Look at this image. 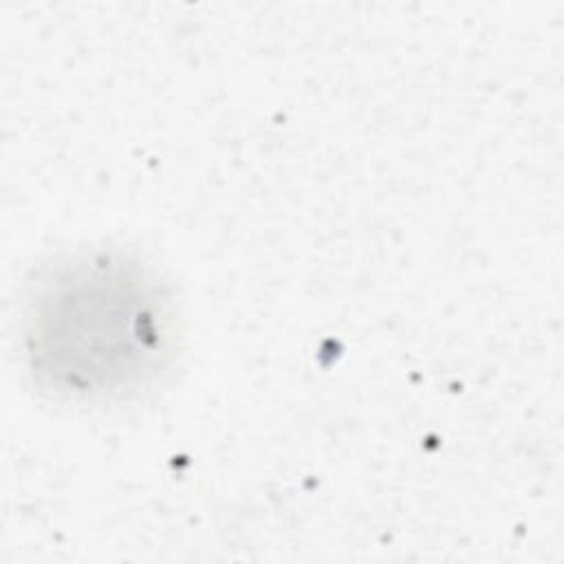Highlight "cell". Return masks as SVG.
<instances>
[{"instance_id": "obj_1", "label": "cell", "mask_w": 564, "mask_h": 564, "mask_svg": "<svg viewBox=\"0 0 564 564\" xmlns=\"http://www.w3.org/2000/svg\"><path fill=\"white\" fill-rule=\"evenodd\" d=\"M170 284L134 251L86 245L33 271L18 311L31 383L66 405H119L152 390L178 348Z\"/></svg>"}]
</instances>
